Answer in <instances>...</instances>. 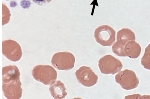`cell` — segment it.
<instances>
[{"label": "cell", "mask_w": 150, "mask_h": 99, "mask_svg": "<svg viewBox=\"0 0 150 99\" xmlns=\"http://www.w3.org/2000/svg\"><path fill=\"white\" fill-rule=\"evenodd\" d=\"M21 85L20 80L10 83H2V90L5 97L8 99L20 98L23 93Z\"/></svg>", "instance_id": "8"}, {"label": "cell", "mask_w": 150, "mask_h": 99, "mask_svg": "<svg viewBox=\"0 0 150 99\" xmlns=\"http://www.w3.org/2000/svg\"><path fill=\"white\" fill-rule=\"evenodd\" d=\"M98 66L101 73L105 74L114 75L120 71L123 67L122 64L119 59L110 54L100 58Z\"/></svg>", "instance_id": "3"}, {"label": "cell", "mask_w": 150, "mask_h": 99, "mask_svg": "<svg viewBox=\"0 0 150 99\" xmlns=\"http://www.w3.org/2000/svg\"><path fill=\"white\" fill-rule=\"evenodd\" d=\"M116 32L111 26L103 25L97 27L94 33L96 41L104 46H110L115 42Z\"/></svg>", "instance_id": "2"}, {"label": "cell", "mask_w": 150, "mask_h": 99, "mask_svg": "<svg viewBox=\"0 0 150 99\" xmlns=\"http://www.w3.org/2000/svg\"><path fill=\"white\" fill-rule=\"evenodd\" d=\"M3 83H13L20 80V73L18 68L15 65L4 67L2 70Z\"/></svg>", "instance_id": "9"}, {"label": "cell", "mask_w": 150, "mask_h": 99, "mask_svg": "<svg viewBox=\"0 0 150 99\" xmlns=\"http://www.w3.org/2000/svg\"><path fill=\"white\" fill-rule=\"evenodd\" d=\"M39 5H42L43 4L50 2L52 0H32Z\"/></svg>", "instance_id": "16"}, {"label": "cell", "mask_w": 150, "mask_h": 99, "mask_svg": "<svg viewBox=\"0 0 150 99\" xmlns=\"http://www.w3.org/2000/svg\"><path fill=\"white\" fill-rule=\"evenodd\" d=\"M11 14L10 10L4 4L2 3V25L4 26L9 22Z\"/></svg>", "instance_id": "15"}, {"label": "cell", "mask_w": 150, "mask_h": 99, "mask_svg": "<svg viewBox=\"0 0 150 99\" xmlns=\"http://www.w3.org/2000/svg\"><path fill=\"white\" fill-rule=\"evenodd\" d=\"M75 73L79 83L85 86L92 87L98 81V75L89 67L82 66L76 71Z\"/></svg>", "instance_id": "7"}, {"label": "cell", "mask_w": 150, "mask_h": 99, "mask_svg": "<svg viewBox=\"0 0 150 99\" xmlns=\"http://www.w3.org/2000/svg\"><path fill=\"white\" fill-rule=\"evenodd\" d=\"M75 58L71 53L60 52L55 53L52 58V65L59 70H69L74 67Z\"/></svg>", "instance_id": "4"}, {"label": "cell", "mask_w": 150, "mask_h": 99, "mask_svg": "<svg viewBox=\"0 0 150 99\" xmlns=\"http://www.w3.org/2000/svg\"><path fill=\"white\" fill-rule=\"evenodd\" d=\"M115 79L116 83L126 90L135 88L139 83V80L135 73L128 69L119 71L115 75Z\"/></svg>", "instance_id": "5"}, {"label": "cell", "mask_w": 150, "mask_h": 99, "mask_svg": "<svg viewBox=\"0 0 150 99\" xmlns=\"http://www.w3.org/2000/svg\"><path fill=\"white\" fill-rule=\"evenodd\" d=\"M32 74L36 80L45 85H49L56 80L57 73L52 66L48 65H39L33 69Z\"/></svg>", "instance_id": "1"}, {"label": "cell", "mask_w": 150, "mask_h": 99, "mask_svg": "<svg viewBox=\"0 0 150 99\" xmlns=\"http://www.w3.org/2000/svg\"><path fill=\"white\" fill-rule=\"evenodd\" d=\"M142 48L135 41L131 40L127 42L124 48V51L126 56L132 58H137L140 55Z\"/></svg>", "instance_id": "11"}, {"label": "cell", "mask_w": 150, "mask_h": 99, "mask_svg": "<svg viewBox=\"0 0 150 99\" xmlns=\"http://www.w3.org/2000/svg\"><path fill=\"white\" fill-rule=\"evenodd\" d=\"M49 90L55 99L64 98L67 94L64 84L60 80H55L50 85Z\"/></svg>", "instance_id": "10"}, {"label": "cell", "mask_w": 150, "mask_h": 99, "mask_svg": "<svg viewBox=\"0 0 150 99\" xmlns=\"http://www.w3.org/2000/svg\"><path fill=\"white\" fill-rule=\"evenodd\" d=\"M141 63L144 68L149 70L150 69V44L146 47L144 55L141 58Z\"/></svg>", "instance_id": "14"}, {"label": "cell", "mask_w": 150, "mask_h": 99, "mask_svg": "<svg viewBox=\"0 0 150 99\" xmlns=\"http://www.w3.org/2000/svg\"><path fill=\"white\" fill-rule=\"evenodd\" d=\"M128 41L125 39H119L117 40L113 44L112 47L113 52L120 57H126L124 48L126 43Z\"/></svg>", "instance_id": "12"}, {"label": "cell", "mask_w": 150, "mask_h": 99, "mask_svg": "<svg viewBox=\"0 0 150 99\" xmlns=\"http://www.w3.org/2000/svg\"><path fill=\"white\" fill-rule=\"evenodd\" d=\"M125 39L128 41L136 40L134 33L130 29L127 28H123L120 30L117 33L116 40Z\"/></svg>", "instance_id": "13"}, {"label": "cell", "mask_w": 150, "mask_h": 99, "mask_svg": "<svg viewBox=\"0 0 150 99\" xmlns=\"http://www.w3.org/2000/svg\"><path fill=\"white\" fill-rule=\"evenodd\" d=\"M2 53L7 59L15 62L20 60L23 55L20 45L16 41L12 39L3 41Z\"/></svg>", "instance_id": "6"}]
</instances>
